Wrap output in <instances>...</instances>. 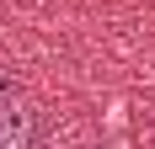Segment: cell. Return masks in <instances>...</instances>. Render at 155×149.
<instances>
[{
    "instance_id": "obj_1",
    "label": "cell",
    "mask_w": 155,
    "mask_h": 149,
    "mask_svg": "<svg viewBox=\"0 0 155 149\" xmlns=\"http://www.w3.org/2000/svg\"><path fill=\"white\" fill-rule=\"evenodd\" d=\"M32 133H38V112L16 90H0V149H32Z\"/></svg>"
}]
</instances>
